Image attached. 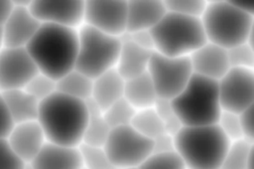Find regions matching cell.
Wrapping results in <instances>:
<instances>
[{
  "instance_id": "obj_33",
  "label": "cell",
  "mask_w": 254,
  "mask_h": 169,
  "mask_svg": "<svg viewBox=\"0 0 254 169\" xmlns=\"http://www.w3.org/2000/svg\"><path fill=\"white\" fill-rule=\"evenodd\" d=\"M154 108L164 124L165 131L175 136L183 125L171 104V100L158 98Z\"/></svg>"
},
{
  "instance_id": "obj_23",
  "label": "cell",
  "mask_w": 254,
  "mask_h": 169,
  "mask_svg": "<svg viewBox=\"0 0 254 169\" xmlns=\"http://www.w3.org/2000/svg\"><path fill=\"white\" fill-rule=\"evenodd\" d=\"M57 91L73 98L87 101L91 98L93 80L73 69L57 82Z\"/></svg>"
},
{
  "instance_id": "obj_47",
  "label": "cell",
  "mask_w": 254,
  "mask_h": 169,
  "mask_svg": "<svg viewBox=\"0 0 254 169\" xmlns=\"http://www.w3.org/2000/svg\"><path fill=\"white\" fill-rule=\"evenodd\" d=\"M79 169H86V168H84V167H80Z\"/></svg>"
},
{
  "instance_id": "obj_20",
  "label": "cell",
  "mask_w": 254,
  "mask_h": 169,
  "mask_svg": "<svg viewBox=\"0 0 254 169\" xmlns=\"http://www.w3.org/2000/svg\"><path fill=\"white\" fill-rule=\"evenodd\" d=\"M125 80L116 69L109 70L93 80L91 100L104 111L124 95Z\"/></svg>"
},
{
  "instance_id": "obj_12",
  "label": "cell",
  "mask_w": 254,
  "mask_h": 169,
  "mask_svg": "<svg viewBox=\"0 0 254 169\" xmlns=\"http://www.w3.org/2000/svg\"><path fill=\"white\" fill-rule=\"evenodd\" d=\"M38 73L26 48L3 47L0 51V92L24 88Z\"/></svg>"
},
{
  "instance_id": "obj_35",
  "label": "cell",
  "mask_w": 254,
  "mask_h": 169,
  "mask_svg": "<svg viewBox=\"0 0 254 169\" xmlns=\"http://www.w3.org/2000/svg\"><path fill=\"white\" fill-rule=\"evenodd\" d=\"M25 163L13 151L6 139L0 140V169H23Z\"/></svg>"
},
{
  "instance_id": "obj_41",
  "label": "cell",
  "mask_w": 254,
  "mask_h": 169,
  "mask_svg": "<svg viewBox=\"0 0 254 169\" xmlns=\"http://www.w3.org/2000/svg\"><path fill=\"white\" fill-rule=\"evenodd\" d=\"M232 2L240 8L242 11H244L246 14H248L251 18L254 19V1L252 0H232Z\"/></svg>"
},
{
  "instance_id": "obj_39",
  "label": "cell",
  "mask_w": 254,
  "mask_h": 169,
  "mask_svg": "<svg viewBox=\"0 0 254 169\" xmlns=\"http://www.w3.org/2000/svg\"><path fill=\"white\" fill-rule=\"evenodd\" d=\"M126 34L129 39L139 47L149 51H154V42L150 31H138Z\"/></svg>"
},
{
  "instance_id": "obj_8",
  "label": "cell",
  "mask_w": 254,
  "mask_h": 169,
  "mask_svg": "<svg viewBox=\"0 0 254 169\" xmlns=\"http://www.w3.org/2000/svg\"><path fill=\"white\" fill-rule=\"evenodd\" d=\"M103 148L112 167L138 168L153 153V141L129 124L111 128Z\"/></svg>"
},
{
  "instance_id": "obj_32",
  "label": "cell",
  "mask_w": 254,
  "mask_h": 169,
  "mask_svg": "<svg viewBox=\"0 0 254 169\" xmlns=\"http://www.w3.org/2000/svg\"><path fill=\"white\" fill-rule=\"evenodd\" d=\"M24 89L39 101H41L57 91V84L55 80L42 73H38L26 84Z\"/></svg>"
},
{
  "instance_id": "obj_22",
  "label": "cell",
  "mask_w": 254,
  "mask_h": 169,
  "mask_svg": "<svg viewBox=\"0 0 254 169\" xmlns=\"http://www.w3.org/2000/svg\"><path fill=\"white\" fill-rule=\"evenodd\" d=\"M123 97L136 110L153 107L159 98L147 72L125 81Z\"/></svg>"
},
{
  "instance_id": "obj_9",
  "label": "cell",
  "mask_w": 254,
  "mask_h": 169,
  "mask_svg": "<svg viewBox=\"0 0 254 169\" xmlns=\"http://www.w3.org/2000/svg\"><path fill=\"white\" fill-rule=\"evenodd\" d=\"M147 73L159 98L172 100L187 85L193 75L190 57H168L153 52Z\"/></svg>"
},
{
  "instance_id": "obj_11",
  "label": "cell",
  "mask_w": 254,
  "mask_h": 169,
  "mask_svg": "<svg viewBox=\"0 0 254 169\" xmlns=\"http://www.w3.org/2000/svg\"><path fill=\"white\" fill-rule=\"evenodd\" d=\"M84 24L107 35L122 37L127 28V1H85Z\"/></svg>"
},
{
  "instance_id": "obj_16",
  "label": "cell",
  "mask_w": 254,
  "mask_h": 169,
  "mask_svg": "<svg viewBox=\"0 0 254 169\" xmlns=\"http://www.w3.org/2000/svg\"><path fill=\"white\" fill-rule=\"evenodd\" d=\"M6 140L24 162H31L47 142L37 120L16 123Z\"/></svg>"
},
{
  "instance_id": "obj_30",
  "label": "cell",
  "mask_w": 254,
  "mask_h": 169,
  "mask_svg": "<svg viewBox=\"0 0 254 169\" xmlns=\"http://www.w3.org/2000/svg\"><path fill=\"white\" fill-rule=\"evenodd\" d=\"M167 11L176 14L200 18L205 10L207 1L204 0H166Z\"/></svg>"
},
{
  "instance_id": "obj_42",
  "label": "cell",
  "mask_w": 254,
  "mask_h": 169,
  "mask_svg": "<svg viewBox=\"0 0 254 169\" xmlns=\"http://www.w3.org/2000/svg\"><path fill=\"white\" fill-rule=\"evenodd\" d=\"M247 43L250 45V47L254 51V19L252 21V25H251V29H250V33H249V36H248Z\"/></svg>"
},
{
  "instance_id": "obj_2",
  "label": "cell",
  "mask_w": 254,
  "mask_h": 169,
  "mask_svg": "<svg viewBox=\"0 0 254 169\" xmlns=\"http://www.w3.org/2000/svg\"><path fill=\"white\" fill-rule=\"evenodd\" d=\"M87 115L86 101L55 91L40 101L37 121L48 142L77 147L83 140Z\"/></svg>"
},
{
  "instance_id": "obj_40",
  "label": "cell",
  "mask_w": 254,
  "mask_h": 169,
  "mask_svg": "<svg viewBox=\"0 0 254 169\" xmlns=\"http://www.w3.org/2000/svg\"><path fill=\"white\" fill-rule=\"evenodd\" d=\"M14 7L11 0H0V27L5 23Z\"/></svg>"
},
{
  "instance_id": "obj_43",
  "label": "cell",
  "mask_w": 254,
  "mask_h": 169,
  "mask_svg": "<svg viewBox=\"0 0 254 169\" xmlns=\"http://www.w3.org/2000/svg\"><path fill=\"white\" fill-rule=\"evenodd\" d=\"M248 169H254V143H252L251 150H250V157H249Z\"/></svg>"
},
{
  "instance_id": "obj_10",
  "label": "cell",
  "mask_w": 254,
  "mask_h": 169,
  "mask_svg": "<svg viewBox=\"0 0 254 169\" xmlns=\"http://www.w3.org/2000/svg\"><path fill=\"white\" fill-rule=\"evenodd\" d=\"M222 110L241 114L254 102V70L230 68L218 81Z\"/></svg>"
},
{
  "instance_id": "obj_25",
  "label": "cell",
  "mask_w": 254,
  "mask_h": 169,
  "mask_svg": "<svg viewBox=\"0 0 254 169\" xmlns=\"http://www.w3.org/2000/svg\"><path fill=\"white\" fill-rule=\"evenodd\" d=\"M139 133L153 140L165 131L164 124L154 106L137 110L131 124Z\"/></svg>"
},
{
  "instance_id": "obj_5",
  "label": "cell",
  "mask_w": 254,
  "mask_h": 169,
  "mask_svg": "<svg viewBox=\"0 0 254 169\" xmlns=\"http://www.w3.org/2000/svg\"><path fill=\"white\" fill-rule=\"evenodd\" d=\"M150 32L154 51L168 57H190L207 42L200 18L169 11Z\"/></svg>"
},
{
  "instance_id": "obj_31",
  "label": "cell",
  "mask_w": 254,
  "mask_h": 169,
  "mask_svg": "<svg viewBox=\"0 0 254 169\" xmlns=\"http://www.w3.org/2000/svg\"><path fill=\"white\" fill-rule=\"evenodd\" d=\"M216 124L230 141L245 138L241 117L238 113L222 110Z\"/></svg>"
},
{
  "instance_id": "obj_21",
  "label": "cell",
  "mask_w": 254,
  "mask_h": 169,
  "mask_svg": "<svg viewBox=\"0 0 254 169\" xmlns=\"http://www.w3.org/2000/svg\"><path fill=\"white\" fill-rule=\"evenodd\" d=\"M14 123L37 120L40 101L24 88L1 92Z\"/></svg>"
},
{
  "instance_id": "obj_46",
  "label": "cell",
  "mask_w": 254,
  "mask_h": 169,
  "mask_svg": "<svg viewBox=\"0 0 254 169\" xmlns=\"http://www.w3.org/2000/svg\"><path fill=\"white\" fill-rule=\"evenodd\" d=\"M109 169H137V168H119V167H110Z\"/></svg>"
},
{
  "instance_id": "obj_15",
  "label": "cell",
  "mask_w": 254,
  "mask_h": 169,
  "mask_svg": "<svg viewBox=\"0 0 254 169\" xmlns=\"http://www.w3.org/2000/svg\"><path fill=\"white\" fill-rule=\"evenodd\" d=\"M190 61L193 74L216 82L230 69L227 50L209 42L195 50Z\"/></svg>"
},
{
  "instance_id": "obj_38",
  "label": "cell",
  "mask_w": 254,
  "mask_h": 169,
  "mask_svg": "<svg viewBox=\"0 0 254 169\" xmlns=\"http://www.w3.org/2000/svg\"><path fill=\"white\" fill-rule=\"evenodd\" d=\"M241 121L244 131V137L251 143H254V102L241 114Z\"/></svg>"
},
{
  "instance_id": "obj_27",
  "label": "cell",
  "mask_w": 254,
  "mask_h": 169,
  "mask_svg": "<svg viewBox=\"0 0 254 169\" xmlns=\"http://www.w3.org/2000/svg\"><path fill=\"white\" fill-rule=\"evenodd\" d=\"M77 148L80 154L82 167L86 169H109L112 167L103 146L82 142Z\"/></svg>"
},
{
  "instance_id": "obj_24",
  "label": "cell",
  "mask_w": 254,
  "mask_h": 169,
  "mask_svg": "<svg viewBox=\"0 0 254 169\" xmlns=\"http://www.w3.org/2000/svg\"><path fill=\"white\" fill-rule=\"evenodd\" d=\"M86 103L88 115L82 142L103 146L111 128L105 120L103 111L91 99Z\"/></svg>"
},
{
  "instance_id": "obj_44",
  "label": "cell",
  "mask_w": 254,
  "mask_h": 169,
  "mask_svg": "<svg viewBox=\"0 0 254 169\" xmlns=\"http://www.w3.org/2000/svg\"><path fill=\"white\" fill-rule=\"evenodd\" d=\"M4 47L3 45V36H2V28L0 27V51L2 50V48Z\"/></svg>"
},
{
  "instance_id": "obj_45",
  "label": "cell",
  "mask_w": 254,
  "mask_h": 169,
  "mask_svg": "<svg viewBox=\"0 0 254 169\" xmlns=\"http://www.w3.org/2000/svg\"><path fill=\"white\" fill-rule=\"evenodd\" d=\"M23 169H34V167L32 166V164L30 162H26Z\"/></svg>"
},
{
  "instance_id": "obj_19",
  "label": "cell",
  "mask_w": 254,
  "mask_h": 169,
  "mask_svg": "<svg viewBox=\"0 0 254 169\" xmlns=\"http://www.w3.org/2000/svg\"><path fill=\"white\" fill-rule=\"evenodd\" d=\"M121 38V49L115 69L126 81L147 72L151 55L154 51L143 49L132 42L127 34Z\"/></svg>"
},
{
  "instance_id": "obj_37",
  "label": "cell",
  "mask_w": 254,
  "mask_h": 169,
  "mask_svg": "<svg viewBox=\"0 0 254 169\" xmlns=\"http://www.w3.org/2000/svg\"><path fill=\"white\" fill-rule=\"evenodd\" d=\"M153 153H168L176 151L175 149V136L163 132L153 140Z\"/></svg>"
},
{
  "instance_id": "obj_18",
  "label": "cell",
  "mask_w": 254,
  "mask_h": 169,
  "mask_svg": "<svg viewBox=\"0 0 254 169\" xmlns=\"http://www.w3.org/2000/svg\"><path fill=\"white\" fill-rule=\"evenodd\" d=\"M30 163L34 169H79L82 167L77 147L48 141Z\"/></svg>"
},
{
  "instance_id": "obj_3",
  "label": "cell",
  "mask_w": 254,
  "mask_h": 169,
  "mask_svg": "<svg viewBox=\"0 0 254 169\" xmlns=\"http://www.w3.org/2000/svg\"><path fill=\"white\" fill-rule=\"evenodd\" d=\"M230 142L217 124L182 126L175 134V149L186 169H220Z\"/></svg>"
},
{
  "instance_id": "obj_36",
  "label": "cell",
  "mask_w": 254,
  "mask_h": 169,
  "mask_svg": "<svg viewBox=\"0 0 254 169\" xmlns=\"http://www.w3.org/2000/svg\"><path fill=\"white\" fill-rule=\"evenodd\" d=\"M15 123L8 111L6 103L0 92V140L7 139Z\"/></svg>"
},
{
  "instance_id": "obj_28",
  "label": "cell",
  "mask_w": 254,
  "mask_h": 169,
  "mask_svg": "<svg viewBox=\"0 0 254 169\" xmlns=\"http://www.w3.org/2000/svg\"><path fill=\"white\" fill-rule=\"evenodd\" d=\"M136 109L124 98H120L103 111L106 122L110 128L129 125L136 113Z\"/></svg>"
},
{
  "instance_id": "obj_34",
  "label": "cell",
  "mask_w": 254,
  "mask_h": 169,
  "mask_svg": "<svg viewBox=\"0 0 254 169\" xmlns=\"http://www.w3.org/2000/svg\"><path fill=\"white\" fill-rule=\"evenodd\" d=\"M230 68L254 70V51L246 42L227 50Z\"/></svg>"
},
{
  "instance_id": "obj_17",
  "label": "cell",
  "mask_w": 254,
  "mask_h": 169,
  "mask_svg": "<svg viewBox=\"0 0 254 169\" xmlns=\"http://www.w3.org/2000/svg\"><path fill=\"white\" fill-rule=\"evenodd\" d=\"M166 13L165 3L161 0L127 1L126 33L150 31Z\"/></svg>"
},
{
  "instance_id": "obj_13",
  "label": "cell",
  "mask_w": 254,
  "mask_h": 169,
  "mask_svg": "<svg viewBox=\"0 0 254 169\" xmlns=\"http://www.w3.org/2000/svg\"><path fill=\"white\" fill-rule=\"evenodd\" d=\"M83 0H32L31 13L41 24L78 29L84 24Z\"/></svg>"
},
{
  "instance_id": "obj_6",
  "label": "cell",
  "mask_w": 254,
  "mask_h": 169,
  "mask_svg": "<svg viewBox=\"0 0 254 169\" xmlns=\"http://www.w3.org/2000/svg\"><path fill=\"white\" fill-rule=\"evenodd\" d=\"M200 20L207 42L228 50L247 42L253 18L232 0H211Z\"/></svg>"
},
{
  "instance_id": "obj_7",
  "label": "cell",
  "mask_w": 254,
  "mask_h": 169,
  "mask_svg": "<svg viewBox=\"0 0 254 169\" xmlns=\"http://www.w3.org/2000/svg\"><path fill=\"white\" fill-rule=\"evenodd\" d=\"M78 49L74 69L94 80L115 69L121 38L102 33L86 24L78 29Z\"/></svg>"
},
{
  "instance_id": "obj_14",
  "label": "cell",
  "mask_w": 254,
  "mask_h": 169,
  "mask_svg": "<svg viewBox=\"0 0 254 169\" xmlns=\"http://www.w3.org/2000/svg\"><path fill=\"white\" fill-rule=\"evenodd\" d=\"M41 26L29 7L14 5L2 25L3 45L8 48H26Z\"/></svg>"
},
{
  "instance_id": "obj_1",
  "label": "cell",
  "mask_w": 254,
  "mask_h": 169,
  "mask_svg": "<svg viewBox=\"0 0 254 169\" xmlns=\"http://www.w3.org/2000/svg\"><path fill=\"white\" fill-rule=\"evenodd\" d=\"M77 49V29L53 24H41L26 46L39 73L56 82L74 69Z\"/></svg>"
},
{
  "instance_id": "obj_26",
  "label": "cell",
  "mask_w": 254,
  "mask_h": 169,
  "mask_svg": "<svg viewBox=\"0 0 254 169\" xmlns=\"http://www.w3.org/2000/svg\"><path fill=\"white\" fill-rule=\"evenodd\" d=\"M252 143L246 138L231 141L220 169H248Z\"/></svg>"
},
{
  "instance_id": "obj_29",
  "label": "cell",
  "mask_w": 254,
  "mask_h": 169,
  "mask_svg": "<svg viewBox=\"0 0 254 169\" xmlns=\"http://www.w3.org/2000/svg\"><path fill=\"white\" fill-rule=\"evenodd\" d=\"M137 169H186L176 151L168 153H152Z\"/></svg>"
},
{
  "instance_id": "obj_4",
  "label": "cell",
  "mask_w": 254,
  "mask_h": 169,
  "mask_svg": "<svg viewBox=\"0 0 254 169\" xmlns=\"http://www.w3.org/2000/svg\"><path fill=\"white\" fill-rule=\"evenodd\" d=\"M171 104L183 126L216 124L222 111L218 82L193 74Z\"/></svg>"
}]
</instances>
